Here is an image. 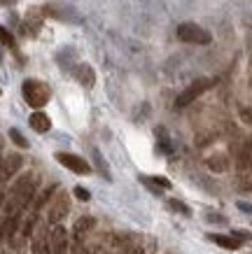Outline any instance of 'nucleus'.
I'll use <instances>...</instances> for the list:
<instances>
[{
	"instance_id": "obj_1",
	"label": "nucleus",
	"mask_w": 252,
	"mask_h": 254,
	"mask_svg": "<svg viewBox=\"0 0 252 254\" xmlns=\"http://www.w3.org/2000/svg\"><path fill=\"white\" fill-rule=\"evenodd\" d=\"M23 100L31 105V108H45L49 98H52V91L45 82H38V79H26L21 86Z\"/></svg>"
},
{
	"instance_id": "obj_2",
	"label": "nucleus",
	"mask_w": 252,
	"mask_h": 254,
	"mask_svg": "<svg viewBox=\"0 0 252 254\" xmlns=\"http://www.w3.org/2000/svg\"><path fill=\"white\" fill-rule=\"evenodd\" d=\"M177 38L182 40V42H191V45H210L213 35H210L206 28L187 21V23H180V26H177Z\"/></svg>"
},
{
	"instance_id": "obj_3",
	"label": "nucleus",
	"mask_w": 252,
	"mask_h": 254,
	"mask_svg": "<svg viewBox=\"0 0 252 254\" xmlns=\"http://www.w3.org/2000/svg\"><path fill=\"white\" fill-rule=\"evenodd\" d=\"M210 86H213V82H210V79H206V77H203V79H196V82H191V84L187 86V89H184V91L180 93V96H177L175 108H177V110L187 108L189 103H194V100L199 98V96H201L203 91H208Z\"/></svg>"
},
{
	"instance_id": "obj_4",
	"label": "nucleus",
	"mask_w": 252,
	"mask_h": 254,
	"mask_svg": "<svg viewBox=\"0 0 252 254\" xmlns=\"http://www.w3.org/2000/svg\"><path fill=\"white\" fill-rule=\"evenodd\" d=\"M56 159H59V163H61V166H66V168L73 170V173H77V175H86V173L91 170V166L84 161L82 156H75V154H68V152H61V154H56Z\"/></svg>"
},
{
	"instance_id": "obj_5",
	"label": "nucleus",
	"mask_w": 252,
	"mask_h": 254,
	"mask_svg": "<svg viewBox=\"0 0 252 254\" xmlns=\"http://www.w3.org/2000/svg\"><path fill=\"white\" fill-rule=\"evenodd\" d=\"M49 245H52L54 254H66L68 252V231L63 226H56L52 231V238H49Z\"/></svg>"
},
{
	"instance_id": "obj_6",
	"label": "nucleus",
	"mask_w": 252,
	"mask_h": 254,
	"mask_svg": "<svg viewBox=\"0 0 252 254\" xmlns=\"http://www.w3.org/2000/svg\"><path fill=\"white\" fill-rule=\"evenodd\" d=\"M19 168H21V156H19V154L5 156V159H2V163H0V180H7V177H12Z\"/></svg>"
},
{
	"instance_id": "obj_7",
	"label": "nucleus",
	"mask_w": 252,
	"mask_h": 254,
	"mask_svg": "<svg viewBox=\"0 0 252 254\" xmlns=\"http://www.w3.org/2000/svg\"><path fill=\"white\" fill-rule=\"evenodd\" d=\"M68 198L66 196H59V198L52 203V208H49V222L52 224H59L63 217L68 215Z\"/></svg>"
},
{
	"instance_id": "obj_8",
	"label": "nucleus",
	"mask_w": 252,
	"mask_h": 254,
	"mask_svg": "<svg viewBox=\"0 0 252 254\" xmlns=\"http://www.w3.org/2000/svg\"><path fill=\"white\" fill-rule=\"evenodd\" d=\"M28 124H31L33 131H38V133H47L52 128V122H49V117H47L45 112H33Z\"/></svg>"
},
{
	"instance_id": "obj_9",
	"label": "nucleus",
	"mask_w": 252,
	"mask_h": 254,
	"mask_svg": "<svg viewBox=\"0 0 252 254\" xmlns=\"http://www.w3.org/2000/svg\"><path fill=\"white\" fill-rule=\"evenodd\" d=\"M75 77H77V82L82 86H93L96 84V72H93V68L91 65H80V68L75 70Z\"/></svg>"
},
{
	"instance_id": "obj_10",
	"label": "nucleus",
	"mask_w": 252,
	"mask_h": 254,
	"mask_svg": "<svg viewBox=\"0 0 252 254\" xmlns=\"http://www.w3.org/2000/svg\"><path fill=\"white\" fill-rule=\"evenodd\" d=\"M210 240L217 243L220 247H227V250H238L241 247V238L238 236H217V233H213Z\"/></svg>"
},
{
	"instance_id": "obj_11",
	"label": "nucleus",
	"mask_w": 252,
	"mask_h": 254,
	"mask_svg": "<svg viewBox=\"0 0 252 254\" xmlns=\"http://www.w3.org/2000/svg\"><path fill=\"white\" fill-rule=\"evenodd\" d=\"M140 182L147 185L150 189H154V191H159V189H170V182H168L166 177H140Z\"/></svg>"
},
{
	"instance_id": "obj_12",
	"label": "nucleus",
	"mask_w": 252,
	"mask_h": 254,
	"mask_svg": "<svg viewBox=\"0 0 252 254\" xmlns=\"http://www.w3.org/2000/svg\"><path fill=\"white\" fill-rule=\"evenodd\" d=\"M208 168L215 170V173H222V170L229 168V161H227V156H210L208 159Z\"/></svg>"
},
{
	"instance_id": "obj_13",
	"label": "nucleus",
	"mask_w": 252,
	"mask_h": 254,
	"mask_svg": "<svg viewBox=\"0 0 252 254\" xmlns=\"http://www.w3.org/2000/svg\"><path fill=\"white\" fill-rule=\"evenodd\" d=\"M93 224H96V222H93L91 217H82V219L75 224V233H77V236H84V233H89V231L93 229Z\"/></svg>"
},
{
	"instance_id": "obj_14",
	"label": "nucleus",
	"mask_w": 252,
	"mask_h": 254,
	"mask_svg": "<svg viewBox=\"0 0 252 254\" xmlns=\"http://www.w3.org/2000/svg\"><path fill=\"white\" fill-rule=\"evenodd\" d=\"M9 140H12L16 147H21V149H26V147H28V140L23 138L19 128H9Z\"/></svg>"
},
{
	"instance_id": "obj_15",
	"label": "nucleus",
	"mask_w": 252,
	"mask_h": 254,
	"mask_svg": "<svg viewBox=\"0 0 252 254\" xmlns=\"http://www.w3.org/2000/svg\"><path fill=\"white\" fill-rule=\"evenodd\" d=\"M0 45L14 47V38H12V33H9L7 28H2V26H0Z\"/></svg>"
},
{
	"instance_id": "obj_16",
	"label": "nucleus",
	"mask_w": 252,
	"mask_h": 254,
	"mask_svg": "<svg viewBox=\"0 0 252 254\" xmlns=\"http://www.w3.org/2000/svg\"><path fill=\"white\" fill-rule=\"evenodd\" d=\"M168 205L173 210H177V212H182V215H191V210L184 205V203H180V200H168Z\"/></svg>"
},
{
	"instance_id": "obj_17",
	"label": "nucleus",
	"mask_w": 252,
	"mask_h": 254,
	"mask_svg": "<svg viewBox=\"0 0 252 254\" xmlns=\"http://www.w3.org/2000/svg\"><path fill=\"white\" fill-rule=\"evenodd\" d=\"M75 196H77V198H80V200H84V203H86V200L91 198V193L86 191L84 187H75Z\"/></svg>"
},
{
	"instance_id": "obj_18",
	"label": "nucleus",
	"mask_w": 252,
	"mask_h": 254,
	"mask_svg": "<svg viewBox=\"0 0 252 254\" xmlns=\"http://www.w3.org/2000/svg\"><path fill=\"white\" fill-rule=\"evenodd\" d=\"M93 159H96V163H98L100 173H103V175H105V177H110V175H107V168H105V163H103V159H100V152H98V149H93Z\"/></svg>"
},
{
	"instance_id": "obj_19",
	"label": "nucleus",
	"mask_w": 252,
	"mask_h": 254,
	"mask_svg": "<svg viewBox=\"0 0 252 254\" xmlns=\"http://www.w3.org/2000/svg\"><path fill=\"white\" fill-rule=\"evenodd\" d=\"M243 119L248 124H252V110H243Z\"/></svg>"
},
{
	"instance_id": "obj_20",
	"label": "nucleus",
	"mask_w": 252,
	"mask_h": 254,
	"mask_svg": "<svg viewBox=\"0 0 252 254\" xmlns=\"http://www.w3.org/2000/svg\"><path fill=\"white\" fill-rule=\"evenodd\" d=\"M238 210H245V212H252V205H248V203H238Z\"/></svg>"
},
{
	"instance_id": "obj_21",
	"label": "nucleus",
	"mask_w": 252,
	"mask_h": 254,
	"mask_svg": "<svg viewBox=\"0 0 252 254\" xmlns=\"http://www.w3.org/2000/svg\"><path fill=\"white\" fill-rule=\"evenodd\" d=\"M0 5H5V7H7V5H14V0H0Z\"/></svg>"
},
{
	"instance_id": "obj_22",
	"label": "nucleus",
	"mask_w": 252,
	"mask_h": 254,
	"mask_svg": "<svg viewBox=\"0 0 252 254\" xmlns=\"http://www.w3.org/2000/svg\"><path fill=\"white\" fill-rule=\"evenodd\" d=\"M0 238H2V226H0Z\"/></svg>"
},
{
	"instance_id": "obj_23",
	"label": "nucleus",
	"mask_w": 252,
	"mask_h": 254,
	"mask_svg": "<svg viewBox=\"0 0 252 254\" xmlns=\"http://www.w3.org/2000/svg\"><path fill=\"white\" fill-rule=\"evenodd\" d=\"M0 63H2V54H0Z\"/></svg>"
}]
</instances>
